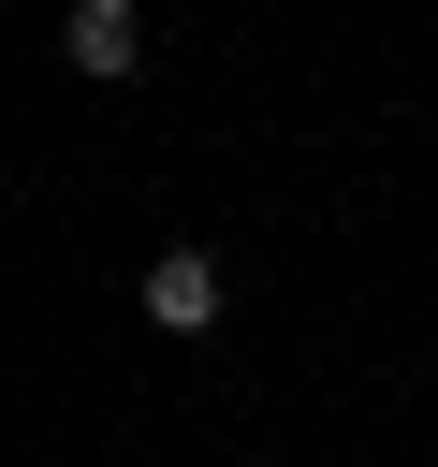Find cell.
Segmentation results:
<instances>
[{
	"instance_id": "cell-1",
	"label": "cell",
	"mask_w": 438,
	"mask_h": 467,
	"mask_svg": "<svg viewBox=\"0 0 438 467\" xmlns=\"http://www.w3.org/2000/svg\"><path fill=\"white\" fill-rule=\"evenodd\" d=\"M219 292H234V277H219V248H190V234L146 263V321H161V336H204V321H219Z\"/></svg>"
},
{
	"instance_id": "cell-2",
	"label": "cell",
	"mask_w": 438,
	"mask_h": 467,
	"mask_svg": "<svg viewBox=\"0 0 438 467\" xmlns=\"http://www.w3.org/2000/svg\"><path fill=\"white\" fill-rule=\"evenodd\" d=\"M58 58H73L88 88H117V73L146 58V0H73V15H58Z\"/></svg>"
}]
</instances>
